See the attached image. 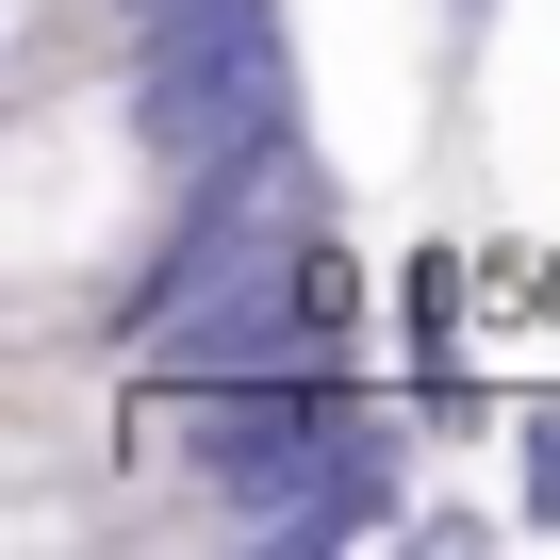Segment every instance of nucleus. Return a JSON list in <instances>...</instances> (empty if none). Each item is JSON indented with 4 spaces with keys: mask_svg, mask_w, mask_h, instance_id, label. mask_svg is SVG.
Listing matches in <instances>:
<instances>
[{
    "mask_svg": "<svg viewBox=\"0 0 560 560\" xmlns=\"http://www.w3.org/2000/svg\"><path fill=\"white\" fill-rule=\"evenodd\" d=\"M478 18H494V0H445V34H478Z\"/></svg>",
    "mask_w": 560,
    "mask_h": 560,
    "instance_id": "423d86ee",
    "label": "nucleus"
},
{
    "mask_svg": "<svg viewBox=\"0 0 560 560\" xmlns=\"http://www.w3.org/2000/svg\"><path fill=\"white\" fill-rule=\"evenodd\" d=\"M527 298H544V314H560V247H544V264H527Z\"/></svg>",
    "mask_w": 560,
    "mask_h": 560,
    "instance_id": "39448f33",
    "label": "nucleus"
},
{
    "mask_svg": "<svg viewBox=\"0 0 560 560\" xmlns=\"http://www.w3.org/2000/svg\"><path fill=\"white\" fill-rule=\"evenodd\" d=\"M363 380L347 363H280V380H165V445H182V478L214 494V527H247V544H298V511H314V478L363 445Z\"/></svg>",
    "mask_w": 560,
    "mask_h": 560,
    "instance_id": "f257e3e1",
    "label": "nucleus"
},
{
    "mask_svg": "<svg viewBox=\"0 0 560 560\" xmlns=\"http://www.w3.org/2000/svg\"><path fill=\"white\" fill-rule=\"evenodd\" d=\"M347 347H363V264H347V231H298V247L231 264L198 314H165L132 347V380L149 396L165 380H280V363H347Z\"/></svg>",
    "mask_w": 560,
    "mask_h": 560,
    "instance_id": "f03ea898",
    "label": "nucleus"
},
{
    "mask_svg": "<svg viewBox=\"0 0 560 560\" xmlns=\"http://www.w3.org/2000/svg\"><path fill=\"white\" fill-rule=\"evenodd\" d=\"M511 527H527V544H560V396H527V412H511Z\"/></svg>",
    "mask_w": 560,
    "mask_h": 560,
    "instance_id": "20e7f679",
    "label": "nucleus"
},
{
    "mask_svg": "<svg viewBox=\"0 0 560 560\" xmlns=\"http://www.w3.org/2000/svg\"><path fill=\"white\" fill-rule=\"evenodd\" d=\"M298 132V34H280V0H247V18H198V34H132V149L165 182Z\"/></svg>",
    "mask_w": 560,
    "mask_h": 560,
    "instance_id": "7ed1b4c3",
    "label": "nucleus"
}]
</instances>
